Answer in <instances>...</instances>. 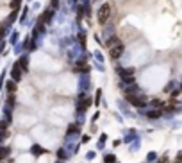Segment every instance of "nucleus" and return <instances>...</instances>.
Returning <instances> with one entry per match:
<instances>
[{
    "label": "nucleus",
    "instance_id": "obj_11",
    "mask_svg": "<svg viewBox=\"0 0 182 163\" xmlns=\"http://www.w3.org/2000/svg\"><path fill=\"white\" fill-rule=\"evenodd\" d=\"M7 91H9V93H14V91H16V81H7Z\"/></svg>",
    "mask_w": 182,
    "mask_h": 163
},
{
    "label": "nucleus",
    "instance_id": "obj_1",
    "mask_svg": "<svg viewBox=\"0 0 182 163\" xmlns=\"http://www.w3.org/2000/svg\"><path fill=\"white\" fill-rule=\"evenodd\" d=\"M111 18V4H102L98 7V13H96V20H98V23H107V20Z\"/></svg>",
    "mask_w": 182,
    "mask_h": 163
},
{
    "label": "nucleus",
    "instance_id": "obj_28",
    "mask_svg": "<svg viewBox=\"0 0 182 163\" xmlns=\"http://www.w3.org/2000/svg\"><path fill=\"white\" fill-rule=\"evenodd\" d=\"M29 2H30V0H29Z\"/></svg>",
    "mask_w": 182,
    "mask_h": 163
},
{
    "label": "nucleus",
    "instance_id": "obj_23",
    "mask_svg": "<svg viewBox=\"0 0 182 163\" xmlns=\"http://www.w3.org/2000/svg\"><path fill=\"white\" fill-rule=\"evenodd\" d=\"M52 9H59V0H52Z\"/></svg>",
    "mask_w": 182,
    "mask_h": 163
},
{
    "label": "nucleus",
    "instance_id": "obj_10",
    "mask_svg": "<svg viewBox=\"0 0 182 163\" xmlns=\"http://www.w3.org/2000/svg\"><path fill=\"white\" fill-rule=\"evenodd\" d=\"M16 16H18V9H14V11H13V13H11V15H9V18L5 20V22H7L9 25H13V23L16 22Z\"/></svg>",
    "mask_w": 182,
    "mask_h": 163
},
{
    "label": "nucleus",
    "instance_id": "obj_15",
    "mask_svg": "<svg viewBox=\"0 0 182 163\" xmlns=\"http://www.w3.org/2000/svg\"><path fill=\"white\" fill-rule=\"evenodd\" d=\"M77 131H79V126H77V124H71V126L68 127V135H75Z\"/></svg>",
    "mask_w": 182,
    "mask_h": 163
},
{
    "label": "nucleus",
    "instance_id": "obj_27",
    "mask_svg": "<svg viewBox=\"0 0 182 163\" xmlns=\"http://www.w3.org/2000/svg\"><path fill=\"white\" fill-rule=\"evenodd\" d=\"M180 91H182V84H180Z\"/></svg>",
    "mask_w": 182,
    "mask_h": 163
},
{
    "label": "nucleus",
    "instance_id": "obj_20",
    "mask_svg": "<svg viewBox=\"0 0 182 163\" xmlns=\"http://www.w3.org/2000/svg\"><path fill=\"white\" fill-rule=\"evenodd\" d=\"M114 160H116V158H114V156H113V154H107V156H105V160H104V161H105V163H113V161H114Z\"/></svg>",
    "mask_w": 182,
    "mask_h": 163
},
{
    "label": "nucleus",
    "instance_id": "obj_24",
    "mask_svg": "<svg viewBox=\"0 0 182 163\" xmlns=\"http://www.w3.org/2000/svg\"><path fill=\"white\" fill-rule=\"evenodd\" d=\"M57 156H59V158H61V160H64V158H66V152H64V151H62V149H61V151H59V152H57Z\"/></svg>",
    "mask_w": 182,
    "mask_h": 163
},
{
    "label": "nucleus",
    "instance_id": "obj_21",
    "mask_svg": "<svg viewBox=\"0 0 182 163\" xmlns=\"http://www.w3.org/2000/svg\"><path fill=\"white\" fill-rule=\"evenodd\" d=\"M152 106H155V108H161V106H163V100H159V99L152 100Z\"/></svg>",
    "mask_w": 182,
    "mask_h": 163
},
{
    "label": "nucleus",
    "instance_id": "obj_18",
    "mask_svg": "<svg viewBox=\"0 0 182 163\" xmlns=\"http://www.w3.org/2000/svg\"><path fill=\"white\" fill-rule=\"evenodd\" d=\"M123 83H125V84H134V77H132V75L123 77Z\"/></svg>",
    "mask_w": 182,
    "mask_h": 163
},
{
    "label": "nucleus",
    "instance_id": "obj_6",
    "mask_svg": "<svg viewBox=\"0 0 182 163\" xmlns=\"http://www.w3.org/2000/svg\"><path fill=\"white\" fill-rule=\"evenodd\" d=\"M18 65H20V68L23 70V74L29 70V56L27 54H21L20 56V59H18Z\"/></svg>",
    "mask_w": 182,
    "mask_h": 163
},
{
    "label": "nucleus",
    "instance_id": "obj_8",
    "mask_svg": "<svg viewBox=\"0 0 182 163\" xmlns=\"http://www.w3.org/2000/svg\"><path fill=\"white\" fill-rule=\"evenodd\" d=\"M118 74L122 75V79L123 77H128V75L134 74V68H118Z\"/></svg>",
    "mask_w": 182,
    "mask_h": 163
},
{
    "label": "nucleus",
    "instance_id": "obj_4",
    "mask_svg": "<svg viewBox=\"0 0 182 163\" xmlns=\"http://www.w3.org/2000/svg\"><path fill=\"white\" fill-rule=\"evenodd\" d=\"M54 16H56V9L50 7V9H47V11L39 16V22H43V23H50L52 20H54Z\"/></svg>",
    "mask_w": 182,
    "mask_h": 163
},
{
    "label": "nucleus",
    "instance_id": "obj_2",
    "mask_svg": "<svg viewBox=\"0 0 182 163\" xmlns=\"http://www.w3.org/2000/svg\"><path fill=\"white\" fill-rule=\"evenodd\" d=\"M125 99H127V102H130L132 106H136V108H145L146 106V102H145V99L139 95V93H125Z\"/></svg>",
    "mask_w": 182,
    "mask_h": 163
},
{
    "label": "nucleus",
    "instance_id": "obj_14",
    "mask_svg": "<svg viewBox=\"0 0 182 163\" xmlns=\"http://www.w3.org/2000/svg\"><path fill=\"white\" fill-rule=\"evenodd\" d=\"M9 152H11V149H9V147H0V160H4V158L9 154Z\"/></svg>",
    "mask_w": 182,
    "mask_h": 163
},
{
    "label": "nucleus",
    "instance_id": "obj_26",
    "mask_svg": "<svg viewBox=\"0 0 182 163\" xmlns=\"http://www.w3.org/2000/svg\"><path fill=\"white\" fill-rule=\"evenodd\" d=\"M177 158H179V161H182V152H180V154H179Z\"/></svg>",
    "mask_w": 182,
    "mask_h": 163
},
{
    "label": "nucleus",
    "instance_id": "obj_25",
    "mask_svg": "<svg viewBox=\"0 0 182 163\" xmlns=\"http://www.w3.org/2000/svg\"><path fill=\"white\" fill-rule=\"evenodd\" d=\"M98 100H100V90L96 91V97H95V104H98Z\"/></svg>",
    "mask_w": 182,
    "mask_h": 163
},
{
    "label": "nucleus",
    "instance_id": "obj_5",
    "mask_svg": "<svg viewBox=\"0 0 182 163\" xmlns=\"http://www.w3.org/2000/svg\"><path fill=\"white\" fill-rule=\"evenodd\" d=\"M21 74H23V70L20 68L18 61H16V63L13 65V68H11V77H13V81H16V83H18V81L21 79Z\"/></svg>",
    "mask_w": 182,
    "mask_h": 163
},
{
    "label": "nucleus",
    "instance_id": "obj_13",
    "mask_svg": "<svg viewBox=\"0 0 182 163\" xmlns=\"http://www.w3.org/2000/svg\"><path fill=\"white\" fill-rule=\"evenodd\" d=\"M27 13H29V7L25 6L23 11H21V16H20V23H25V22H27Z\"/></svg>",
    "mask_w": 182,
    "mask_h": 163
},
{
    "label": "nucleus",
    "instance_id": "obj_19",
    "mask_svg": "<svg viewBox=\"0 0 182 163\" xmlns=\"http://www.w3.org/2000/svg\"><path fill=\"white\" fill-rule=\"evenodd\" d=\"M79 41L82 43V47L86 45V34H84V30H82V32H79Z\"/></svg>",
    "mask_w": 182,
    "mask_h": 163
},
{
    "label": "nucleus",
    "instance_id": "obj_22",
    "mask_svg": "<svg viewBox=\"0 0 182 163\" xmlns=\"http://www.w3.org/2000/svg\"><path fill=\"white\" fill-rule=\"evenodd\" d=\"M32 152H34V154H41L43 149H41V147H32Z\"/></svg>",
    "mask_w": 182,
    "mask_h": 163
},
{
    "label": "nucleus",
    "instance_id": "obj_12",
    "mask_svg": "<svg viewBox=\"0 0 182 163\" xmlns=\"http://www.w3.org/2000/svg\"><path fill=\"white\" fill-rule=\"evenodd\" d=\"M111 36H114V27L111 25V27H105V30H104V38L107 39V38H111Z\"/></svg>",
    "mask_w": 182,
    "mask_h": 163
},
{
    "label": "nucleus",
    "instance_id": "obj_16",
    "mask_svg": "<svg viewBox=\"0 0 182 163\" xmlns=\"http://www.w3.org/2000/svg\"><path fill=\"white\" fill-rule=\"evenodd\" d=\"M9 6H11V9H13V11H14V9H20V6H21V0H13V2H11Z\"/></svg>",
    "mask_w": 182,
    "mask_h": 163
},
{
    "label": "nucleus",
    "instance_id": "obj_7",
    "mask_svg": "<svg viewBox=\"0 0 182 163\" xmlns=\"http://www.w3.org/2000/svg\"><path fill=\"white\" fill-rule=\"evenodd\" d=\"M120 43H122V39L118 38V36H111V38H107V39H105V47H107V48H113V47L120 45Z\"/></svg>",
    "mask_w": 182,
    "mask_h": 163
},
{
    "label": "nucleus",
    "instance_id": "obj_9",
    "mask_svg": "<svg viewBox=\"0 0 182 163\" xmlns=\"http://www.w3.org/2000/svg\"><path fill=\"white\" fill-rule=\"evenodd\" d=\"M146 117L152 118V120H157V118H161V111H159V109H152V111H148Z\"/></svg>",
    "mask_w": 182,
    "mask_h": 163
},
{
    "label": "nucleus",
    "instance_id": "obj_3",
    "mask_svg": "<svg viewBox=\"0 0 182 163\" xmlns=\"http://www.w3.org/2000/svg\"><path fill=\"white\" fill-rule=\"evenodd\" d=\"M123 52H125V45L120 43V45H116V47L109 48V57H111V59H120Z\"/></svg>",
    "mask_w": 182,
    "mask_h": 163
},
{
    "label": "nucleus",
    "instance_id": "obj_17",
    "mask_svg": "<svg viewBox=\"0 0 182 163\" xmlns=\"http://www.w3.org/2000/svg\"><path fill=\"white\" fill-rule=\"evenodd\" d=\"M18 38H20V34H18V32H13V36H11V45H16Z\"/></svg>",
    "mask_w": 182,
    "mask_h": 163
}]
</instances>
